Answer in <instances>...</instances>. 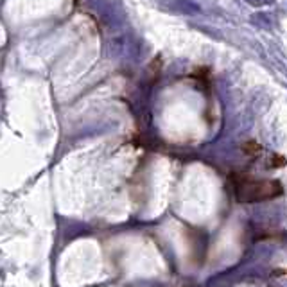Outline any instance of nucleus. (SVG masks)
Here are the masks:
<instances>
[{
  "label": "nucleus",
  "instance_id": "f257e3e1",
  "mask_svg": "<svg viewBox=\"0 0 287 287\" xmlns=\"http://www.w3.org/2000/svg\"><path fill=\"white\" fill-rule=\"evenodd\" d=\"M235 198L240 203H259L275 199L284 192L282 183L277 180H253L248 174H232Z\"/></svg>",
  "mask_w": 287,
  "mask_h": 287
},
{
  "label": "nucleus",
  "instance_id": "20e7f679",
  "mask_svg": "<svg viewBox=\"0 0 287 287\" xmlns=\"http://www.w3.org/2000/svg\"><path fill=\"white\" fill-rule=\"evenodd\" d=\"M251 5H255V7H261V5H269L273 4L275 0H248Z\"/></svg>",
  "mask_w": 287,
  "mask_h": 287
},
{
  "label": "nucleus",
  "instance_id": "f03ea898",
  "mask_svg": "<svg viewBox=\"0 0 287 287\" xmlns=\"http://www.w3.org/2000/svg\"><path fill=\"white\" fill-rule=\"evenodd\" d=\"M255 24H259V26L264 27V29H271L275 20L271 18L269 13H259V15H255Z\"/></svg>",
  "mask_w": 287,
  "mask_h": 287
},
{
  "label": "nucleus",
  "instance_id": "7ed1b4c3",
  "mask_svg": "<svg viewBox=\"0 0 287 287\" xmlns=\"http://www.w3.org/2000/svg\"><path fill=\"white\" fill-rule=\"evenodd\" d=\"M261 151H262L261 146L255 144V142H248V144H244V153L246 155H250V157H257Z\"/></svg>",
  "mask_w": 287,
  "mask_h": 287
}]
</instances>
